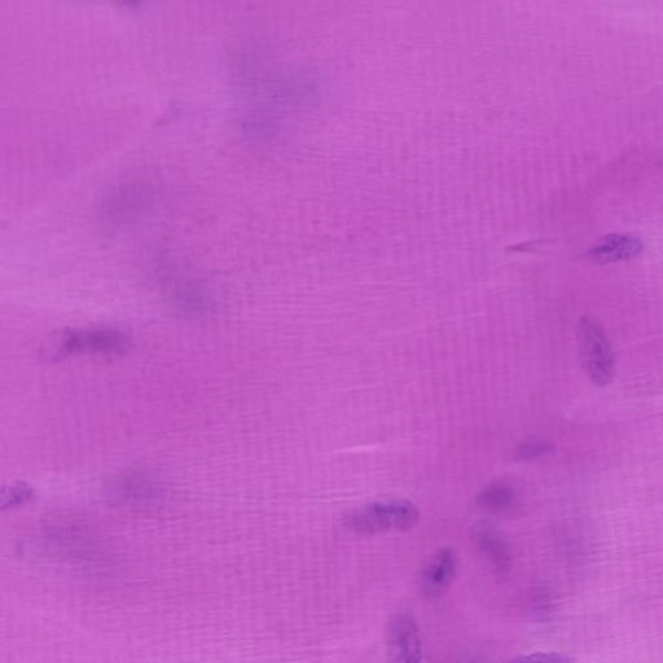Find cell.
I'll return each instance as SVG.
<instances>
[{
  "label": "cell",
  "mask_w": 663,
  "mask_h": 663,
  "mask_svg": "<svg viewBox=\"0 0 663 663\" xmlns=\"http://www.w3.org/2000/svg\"><path fill=\"white\" fill-rule=\"evenodd\" d=\"M419 521V511L406 499L372 502L351 511L344 518L346 528L353 533L376 535L390 531H407Z\"/></svg>",
  "instance_id": "obj_1"
},
{
  "label": "cell",
  "mask_w": 663,
  "mask_h": 663,
  "mask_svg": "<svg viewBox=\"0 0 663 663\" xmlns=\"http://www.w3.org/2000/svg\"><path fill=\"white\" fill-rule=\"evenodd\" d=\"M578 342L582 368L591 383L600 388L612 383L616 359L607 332L595 316L579 320Z\"/></svg>",
  "instance_id": "obj_2"
},
{
  "label": "cell",
  "mask_w": 663,
  "mask_h": 663,
  "mask_svg": "<svg viewBox=\"0 0 663 663\" xmlns=\"http://www.w3.org/2000/svg\"><path fill=\"white\" fill-rule=\"evenodd\" d=\"M131 348V337L117 329H83L61 336L59 355L124 354Z\"/></svg>",
  "instance_id": "obj_3"
},
{
  "label": "cell",
  "mask_w": 663,
  "mask_h": 663,
  "mask_svg": "<svg viewBox=\"0 0 663 663\" xmlns=\"http://www.w3.org/2000/svg\"><path fill=\"white\" fill-rule=\"evenodd\" d=\"M107 495L117 503L151 504L165 498V486L151 474L129 472L108 482Z\"/></svg>",
  "instance_id": "obj_4"
},
{
  "label": "cell",
  "mask_w": 663,
  "mask_h": 663,
  "mask_svg": "<svg viewBox=\"0 0 663 663\" xmlns=\"http://www.w3.org/2000/svg\"><path fill=\"white\" fill-rule=\"evenodd\" d=\"M388 654L390 661L416 663L423 658L420 630L410 613H399L389 623Z\"/></svg>",
  "instance_id": "obj_5"
},
{
  "label": "cell",
  "mask_w": 663,
  "mask_h": 663,
  "mask_svg": "<svg viewBox=\"0 0 663 663\" xmlns=\"http://www.w3.org/2000/svg\"><path fill=\"white\" fill-rule=\"evenodd\" d=\"M458 569L456 552L449 547L439 548L421 572L420 588L423 595L430 600L445 595L454 583Z\"/></svg>",
  "instance_id": "obj_6"
},
{
  "label": "cell",
  "mask_w": 663,
  "mask_h": 663,
  "mask_svg": "<svg viewBox=\"0 0 663 663\" xmlns=\"http://www.w3.org/2000/svg\"><path fill=\"white\" fill-rule=\"evenodd\" d=\"M472 538L477 550L489 562L495 573L504 575L511 572L513 566L511 547L495 526L481 522L474 526Z\"/></svg>",
  "instance_id": "obj_7"
},
{
  "label": "cell",
  "mask_w": 663,
  "mask_h": 663,
  "mask_svg": "<svg viewBox=\"0 0 663 663\" xmlns=\"http://www.w3.org/2000/svg\"><path fill=\"white\" fill-rule=\"evenodd\" d=\"M640 237L631 234H613L603 237L588 252V257L600 265L629 261L643 250Z\"/></svg>",
  "instance_id": "obj_8"
},
{
  "label": "cell",
  "mask_w": 663,
  "mask_h": 663,
  "mask_svg": "<svg viewBox=\"0 0 663 663\" xmlns=\"http://www.w3.org/2000/svg\"><path fill=\"white\" fill-rule=\"evenodd\" d=\"M144 201H147V197H144L142 188L130 184L113 193L105 213L111 218L125 221L126 218L134 217V214L140 212Z\"/></svg>",
  "instance_id": "obj_9"
},
{
  "label": "cell",
  "mask_w": 663,
  "mask_h": 663,
  "mask_svg": "<svg viewBox=\"0 0 663 663\" xmlns=\"http://www.w3.org/2000/svg\"><path fill=\"white\" fill-rule=\"evenodd\" d=\"M517 494L512 486L504 482L487 485L477 496V504L490 512L503 513L516 506Z\"/></svg>",
  "instance_id": "obj_10"
},
{
  "label": "cell",
  "mask_w": 663,
  "mask_h": 663,
  "mask_svg": "<svg viewBox=\"0 0 663 663\" xmlns=\"http://www.w3.org/2000/svg\"><path fill=\"white\" fill-rule=\"evenodd\" d=\"M555 446L546 441H528L517 447L516 458L533 460L552 454Z\"/></svg>",
  "instance_id": "obj_11"
},
{
  "label": "cell",
  "mask_w": 663,
  "mask_h": 663,
  "mask_svg": "<svg viewBox=\"0 0 663 663\" xmlns=\"http://www.w3.org/2000/svg\"><path fill=\"white\" fill-rule=\"evenodd\" d=\"M33 496V490L29 486L19 484L12 486L8 494L3 495V508L19 506Z\"/></svg>",
  "instance_id": "obj_12"
},
{
  "label": "cell",
  "mask_w": 663,
  "mask_h": 663,
  "mask_svg": "<svg viewBox=\"0 0 663 663\" xmlns=\"http://www.w3.org/2000/svg\"><path fill=\"white\" fill-rule=\"evenodd\" d=\"M517 661L570 662L572 658L560 656V654L556 653H537L517 658Z\"/></svg>",
  "instance_id": "obj_13"
}]
</instances>
